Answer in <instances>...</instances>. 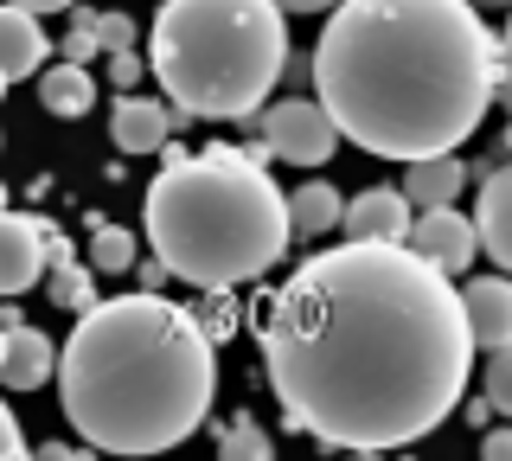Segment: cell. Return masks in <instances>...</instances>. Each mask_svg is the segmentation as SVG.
Returning a JSON list of instances; mask_svg holds the SVG:
<instances>
[{
    "mask_svg": "<svg viewBox=\"0 0 512 461\" xmlns=\"http://www.w3.org/2000/svg\"><path fill=\"white\" fill-rule=\"evenodd\" d=\"M480 455H487V461H512V429H487V436H480Z\"/></svg>",
    "mask_w": 512,
    "mask_h": 461,
    "instance_id": "cell-27",
    "label": "cell"
},
{
    "mask_svg": "<svg viewBox=\"0 0 512 461\" xmlns=\"http://www.w3.org/2000/svg\"><path fill=\"white\" fill-rule=\"evenodd\" d=\"M480 391H487V404L512 417V340L506 346H487V372H480Z\"/></svg>",
    "mask_w": 512,
    "mask_h": 461,
    "instance_id": "cell-21",
    "label": "cell"
},
{
    "mask_svg": "<svg viewBox=\"0 0 512 461\" xmlns=\"http://www.w3.org/2000/svg\"><path fill=\"white\" fill-rule=\"evenodd\" d=\"M404 244L423 263H436L442 276H461V269L480 257V231H474V218H461V205H429V212H416Z\"/></svg>",
    "mask_w": 512,
    "mask_h": 461,
    "instance_id": "cell-7",
    "label": "cell"
},
{
    "mask_svg": "<svg viewBox=\"0 0 512 461\" xmlns=\"http://www.w3.org/2000/svg\"><path fill=\"white\" fill-rule=\"evenodd\" d=\"M263 148L288 167H327L340 148V122L327 116L320 97H288L263 116Z\"/></svg>",
    "mask_w": 512,
    "mask_h": 461,
    "instance_id": "cell-6",
    "label": "cell"
},
{
    "mask_svg": "<svg viewBox=\"0 0 512 461\" xmlns=\"http://www.w3.org/2000/svg\"><path fill=\"white\" fill-rule=\"evenodd\" d=\"M45 231H52V218L39 212H7L0 205V295H26L32 282L45 276Z\"/></svg>",
    "mask_w": 512,
    "mask_h": 461,
    "instance_id": "cell-8",
    "label": "cell"
},
{
    "mask_svg": "<svg viewBox=\"0 0 512 461\" xmlns=\"http://www.w3.org/2000/svg\"><path fill=\"white\" fill-rule=\"evenodd\" d=\"M340 225L352 237L404 244V237H410V199H404V186H365V193H352L346 212H340Z\"/></svg>",
    "mask_w": 512,
    "mask_h": 461,
    "instance_id": "cell-9",
    "label": "cell"
},
{
    "mask_svg": "<svg viewBox=\"0 0 512 461\" xmlns=\"http://www.w3.org/2000/svg\"><path fill=\"white\" fill-rule=\"evenodd\" d=\"M218 455H224V461H269V455H276V442H269V429L256 423V417H237V423L218 436Z\"/></svg>",
    "mask_w": 512,
    "mask_h": 461,
    "instance_id": "cell-19",
    "label": "cell"
},
{
    "mask_svg": "<svg viewBox=\"0 0 512 461\" xmlns=\"http://www.w3.org/2000/svg\"><path fill=\"white\" fill-rule=\"evenodd\" d=\"M474 7H480V13H500V7H512V0H474Z\"/></svg>",
    "mask_w": 512,
    "mask_h": 461,
    "instance_id": "cell-31",
    "label": "cell"
},
{
    "mask_svg": "<svg viewBox=\"0 0 512 461\" xmlns=\"http://www.w3.org/2000/svg\"><path fill=\"white\" fill-rule=\"evenodd\" d=\"M109 135H116L122 154H154V148H167V141H173V109L135 97V90H122L116 109H109Z\"/></svg>",
    "mask_w": 512,
    "mask_h": 461,
    "instance_id": "cell-13",
    "label": "cell"
},
{
    "mask_svg": "<svg viewBox=\"0 0 512 461\" xmlns=\"http://www.w3.org/2000/svg\"><path fill=\"white\" fill-rule=\"evenodd\" d=\"M474 231H480V250L512 276V161L493 167L480 180V205H474Z\"/></svg>",
    "mask_w": 512,
    "mask_h": 461,
    "instance_id": "cell-11",
    "label": "cell"
},
{
    "mask_svg": "<svg viewBox=\"0 0 512 461\" xmlns=\"http://www.w3.org/2000/svg\"><path fill=\"white\" fill-rule=\"evenodd\" d=\"M135 276H141V289H160V282H167V263H135Z\"/></svg>",
    "mask_w": 512,
    "mask_h": 461,
    "instance_id": "cell-28",
    "label": "cell"
},
{
    "mask_svg": "<svg viewBox=\"0 0 512 461\" xmlns=\"http://www.w3.org/2000/svg\"><path fill=\"white\" fill-rule=\"evenodd\" d=\"M141 77H148V65H141L135 52H109V84H116V90H135Z\"/></svg>",
    "mask_w": 512,
    "mask_h": 461,
    "instance_id": "cell-24",
    "label": "cell"
},
{
    "mask_svg": "<svg viewBox=\"0 0 512 461\" xmlns=\"http://www.w3.org/2000/svg\"><path fill=\"white\" fill-rule=\"evenodd\" d=\"M263 372L282 417L346 455H391L461 410L474 333L461 289L410 244L352 237L269 295Z\"/></svg>",
    "mask_w": 512,
    "mask_h": 461,
    "instance_id": "cell-1",
    "label": "cell"
},
{
    "mask_svg": "<svg viewBox=\"0 0 512 461\" xmlns=\"http://www.w3.org/2000/svg\"><path fill=\"white\" fill-rule=\"evenodd\" d=\"M314 97L378 161L448 154L500 97V39L474 0H340L314 45Z\"/></svg>",
    "mask_w": 512,
    "mask_h": 461,
    "instance_id": "cell-2",
    "label": "cell"
},
{
    "mask_svg": "<svg viewBox=\"0 0 512 461\" xmlns=\"http://www.w3.org/2000/svg\"><path fill=\"white\" fill-rule=\"evenodd\" d=\"M282 13H327V7H340V0H276Z\"/></svg>",
    "mask_w": 512,
    "mask_h": 461,
    "instance_id": "cell-29",
    "label": "cell"
},
{
    "mask_svg": "<svg viewBox=\"0 0 512 461\" xmlns=\"http://www.w3.org/2000/svg\"><path fill=\"white\" fill-rule=\"evenodd\" d=\"M218 346L180 301L135 289L77 314L58 353L64 423L103 455H167L212 417Z\"/></svg>",
    "mask_w": 512,
    "mask_h": 461,
    "instance_id": "cell-3",
    "label": "cell"
},
{
    "mask_svg": "<svg viewBox=\"0 0 512 461\" xmlns=\"http://www.w3.org/2000/svg\"><path fill=\"white\" fill-rule=\"evenodd\" d=\"M0 97H7V71H0Z\"/></svg>",
    "mask_w": 512,
    "mask_h": 461,
    "instance_id": "cell-32",
    "label": "cell"
},
{
    "mask_svg": "<svg viewBox=\"0 0 512 461\" xmlns=\"http://www.w3.org/2000/svg\"><path fill=\"white\" fill-rule=\"evenodd\" d=\"M13 7H26V13H64V7H77V0H13Z\"/></svg>",
    "mask_w": 512,
    "mask_h": 461,
    "instance_id": "cell-30",
    "label": "cell"
},
{
    "mask_svg": "<svg viewBox=\"0 0 512 461\" xmlns=\"http://www.w3.org/2000/svg\"><path fill=\"white\" fill-rule=\"evenodd\" d=\"M0 205H7V186H0Z\"/></svg>",
    "mask_w": 512,
    "mask_h": 461,
    "instance_id": "cell-35",
    "label": "cell"
},
{
    "mask_svg": "<svg viewBox=\"0 0 512 461\" xmlns=\"http://www.w3.org/2000/svg\"><path fill=\"white\" fill-rule=\"evenodd\" d=\"M45 289H52V301H58V308H71V314H84L90 301H96L90 269H84V263H71V257L52 263V282H45Z\"/></svg>",
    "mask_w": 512,
    "mask_h": 461,
    "instance_id": "cell-20",
    "label": "cell"
},
{
    "mask_svg": "<svg viewBox=\"0 0 512 461\" xmlns=\"http://www.w3.org/2000/svg\"><path fill=\"white\" fill-rule=\"evenodd\" d=\"M404 199L410 212H429V205H455L461 186H468V167H461V148L448 154H423V161H404Z\"/></svg>",
    "mask_w": 512,
    "mask_h": 461,
    "instance_id": "cell-15",
    "label": "cell"
},
{
    "mask_svg": "<svg viewBox=\"0 0 512 461\" xmlns=\"http://www.w3.org/2000/svg\"><path fill=\"white\" fill-rule=\"evenodd\" d=\"M500 103H506V116H512V26L500 33Z\"/></svg>",
    "mask_w": 512,
    "mask_h": 461,
    "instance_id": "cell-26",
    "label": "cell"
},
{
    "mask_svg": "<svg viewBox=\"0 0 512 461\" xmlns=\"http://www.w3.org/2000/svg\"><path fill=\"white\" fill-rule=\"evenodd\" d=\"M26 455V436H20V417L0 404V461H20Z\"/></svg>",
    "mask_w": 512,
    "mask_h": 461,
    "instance_id": "cell-25",
    "label": "cell"
},
{
    "mask_svg": "<svg viewBox=\"0 0 512 461\" xmlns=\"http://www.w3.org/2000/svg\"><path fill=\"white\" fill-rule=\"evenodd\" d=\"M461 314H468L474 346H506L512 340V276H474L461 289Z\"/></svg>",
    "mask_w": 512,
    "mask_h": 461,
    "instance_id": "cell-10",
    "label": "cell"
},
{
    "mask_svg": "<svg viewBox=\"0 0 512 461\" xmlns=\"http://www.w3.org/2000/svg\"><path fill=\"white\" fill-rule=\"evenodd\" d=\"M288 13L276 0H167L148 33V65L173 109L237 122L282 84Z\"/></svg>",
    "mask_w": 512,
    "mask_h": 461,
    "instance_id": "cell-5",
    "label": "cell"
},
{
    "mask_svg": "<svg viewBox=\"0 0 512 461\" xmlns=\"http://www.w3.org/2000/svg\"><path fill=\"white\" fill-rule=\"evenodd\" d=\"M39 103L52 109V116H90V109H96V77H90V65H77V58L45 65L39 71Z\"/></svg>",
    "mask_w": 512,
    "mask_h": 461,
    "instance_id": "cell-16",
    "label": "cell"
},
{
    "mask_svg": "<svg viewBox=\"0 0 512 461\" xmlns=\"http://www.w3.org/2000/svg\"><path fill=\"white\" fill-rule=\"evenodd\" d=\"M52 340H45L39 327H26V321H13L7 327V353H0V385L7 391H39V385H52Z\"/></svg>",
    "mask_w": 512,
    "mask_h": 461,
    "instance_id": "cell-14",
    "label": "cell"
},
{
    "mask_svg": "<svg viewBox=\"0 0 512 461\" xmlns=\"http://www.w3.org/2000/svg\"><path fill=\"white\" fill-rule=\"evenodd\" d=\"M0 353H7V333H0Z\"/></svg>",
    "mask_w": 512,
    "mask_h": 461,
    "instance_id": "cell-34",
    "label": "cell"
},
{
    "mask_svg": "<svg viewBox=\"0 0 512 461\" xmlns=\"http://www.w3.org/2000/svg\"><path fill=\"white\" fill-rule=\"evenodd\" d=\"M96 39H103V52H135V20L128 13H96Z\"/></svg>",
    "mask_w": 512,
    "mask_h": 461,
    "instance_id": "cell-23",
    "label": "cell"
},
{
    "mask_svg": "<svg viewBox=\"0 0 512 461\" xmlns=\"http://www.w3.org/2000/svg\"><path fill=\"white\" fill-rule=\"evenodd\" d=\"M506 154H512V129H506Z\"/></svg>",
    "mask_w": 512,
    "mask_h": 461,
    "instance_id": "cell-33",
    "label": "cell"
},
{
    "mask_svg": "<svg viewBox=\"0 0 512 461\" xmlns=\"http://www.w3.org/2000/svg\"><path fill=\"white\" fill-rule=\"evenodd\" d=\"M90 269H103V276L135 269V231L109 225V218H90Z\"/></svg>",
    "mask_w": 512,
    "mask_h": 461,
    "instance_id": "cell-18",
    "label": "cell"
},
{
    "mask_svg": "<svg viewBox=\"0 0 512 461\" xmlns=\"http://www.w3.org/2000/svg\"><path fill=\"white\" fill-rule=\"evenodd\" d=\"M141 231L167 276L192 289H237L288 257V193L263 173V154L167 141V173L141 199Z\"/></svg>",
    "mask_w": 512,
    "mask_h": 461,
    "instance_id": "cell-4",
    "label": "cell"
},
{
    "mask_svg": "<svg viewBox=\"0 0 512 461\" xmlns=\"http://www.w3.org/2000/svg\"><path fill=\"white\" fill-rule=\"evenodd\" d=\"M45 52H52V39H45L39 13L0 0V71H7V84H13V77H39Z\"/></svg>",
    "mask_w": 512,
    "mask_h": 461,
    "instance_id": "cell-12",
    "label": "cell"
},
{
    "mask_svg": "<svg viewBox=\"0 0 512 461\" xmlns=\"http://www.w3.org/2000/svg\"><path fill=\"white\" fill-rule=\"evenodd\" d=\"M96 52H103V39H96V13H77V20H71V33H64V58L90 65Z\"/></svg>",
    "mask_w": 512,
    "mask_h": 461,
    "instance_id": "cell-22",
    "label": "cell"
},
{
    "mask_svg": "<svg viewBox=\"0 0 512 461\" xmlns=\"http://www.w3.org/2000/svg\"><path fill=\"white\" fill-rule=\"evenodd\" d=\"M340 212H346V199L333 193L327 180L295 186V193H288V237H327V231H340Z\"/></svg>",
    "mask_w": 512,
    "mask_h": 461,
    "instance_id": "cell-17",
    "label": "cell"
}]
</instances>
